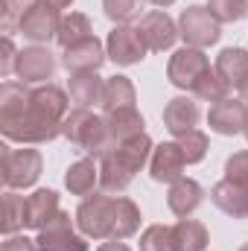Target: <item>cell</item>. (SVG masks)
I'll return each instance as SVG.
<instances>
[{
    "label": "cell",
    "mask_w": 248,
    "mask_h": 251,
    "mask_svg": "<svg viewBox=\"0 0 248 251\" xmlns=\"http://www.w3.org/2000/svg\"><path fill=\"white\" fill-rule=\"evenodd\" d=\"M38 3H44V6H50V9H56V12H62V9H67L73 0H38Z\"/></svg>",
    "instance_id": "cell-38"
},
{
    "label": "cell",
    "mask_w": 248,
    "mask_h": 251,
    "mask_svg": "<svg viewBox=\"0 0 248 251\" xmlns=\"http://www.w3.org/2000/svg\"><path fill=\"white\" fill-rule=\"evenodd\" d=\"M0 158H3L0 178H3L6 190L32 187L41 176V167H44V158H41L38 149H9V146H3Z\"/></svg>",
    "instance_id": "cell-5"
},
{
    "label": "cell",
    "mask_w": 248,
    "mask_h": 251,
    "mask_svg": "<svg viewBox=\"0 0 248 251\" xmlns=\"http://www.w3.org/2000/svg\"><path fill=\"white\" fill-rule=\"evenodd\" d=\"M62 134L70 140V146H76L79 152L91 155V158H102L114 140L108 134V126L102 114H94L91 108H73L62 123Z\"/></svg>",
    "instance_id": "cell-3"
},
{
    "label": "cell",
    "mask_w": 248,
    "mask_h": 251,
    "mask_svg": "<svg viewBox=\"0 0 248 251\" xmlns=\"http://www.w3.org/2000/svg\"><path fill=\"white\" fill-rule=\"evenodd\" d=\"M137 35H140V41L146 44V50H152V53H164V50H170V47L181 38L178 24H175L167 12H161V9L146 12V15L137 21Z\"/></svg>",
    "instance_id": "cell-8"
},
{
    "label": "cell",
    "mask_w": 248,
    "mask_h": 251,
    "mask_svg": "<svg viewBox=\"0 0 248 251\" xmlns=\"http://www.w3.org/2000/svg\"><path fill=\"white\" fill-rule=\"evenodd\" d=\"M59 26H62V12L44 6V3H35L18 24V32L35 44H47L59 35Z\"/></svg>",
    "instance_id": "cell-11"
},
{
    "label": "cell",
    "mask_w": 248,
    "mask_h": 251,
    "mask_svg": "<svg viewBox=\"0 0 248 251\" xmlns=\"http://www.w3.org/2000/svg\"><path fill=\"white\" fill-rule=\"evenodd\" d=\"M207 9L216 15L219 24H234L248 15V0H207Z\"/></svg>",
    "instance_id": "cell-32"
},
{
    "label": "cell",
    "mask_w": 248,
    "mask_h": 251,
    "mask_svg": "<svg viewBox=\"0 0 248 251\" xmlns=\"http://www.w3.org/2000/svg\"><path fill=\"white\" fill-rule=\"evenodd\" d=\"M210 201H213L222 213H228V216H234V219H246L248 216V184H237V181L225 178V181L213 184Z\"/></svg>",
    "instance_id": "cell-17"
},
{
    "label": "cell",
    "mask_w": 248,
    "mask_h": 251,
    "mask_svg": "<svg viewBox=\"0 0 248 251\" xmlns=\"http://www.w3.org/2000/svg\"><path fill=\"white\" fill-rule=\"evenodd\" d=\"M18 53H21V50H15V41H12V35H3V44H0V76H9V73H15Z\"/></svg>",
    "instance_id": "cell-35"
},
{
    "label": "cell",
    "mask_w": 248,
    "mask_h": 251,
    "mask_svg": "<svg viewBox=\"0 0 248 251\" xmlns=\"http://www.w3.org/2000/svg\"><path fill=\"white\" fill-rule=\"evenodd\" d=\"M59 193L56 190H35L32 196H26V228L41 231L50 225V219L59 213Z\"/></svg>",
    "instance_id": "cell-19"
},
{
    "label": "cell",
    "mask_w": 248,
    "mask_h": 251,
    "mask_svg": "<svg viewBox=\"0 0 248 251\" xmlns=\"http://www.w3.org/2000/svg\"><path fill=\"white\" fill-rule=\"evenodd\" d=\"M184 167L187 158L181 152L178 143H161L152 149V158H149V176L161 184H173L178 178H184Z\"/></svg>",
    "instance_id": "cell-15"
},
{
    "label": "cell",
    "mask_w": 248,
    "mask_h": 251,
    "mask_svg": "<svg viewBox=\"0 0 248 251\" xmlns=\"http://www.w3.org/2000/svg\"><path fill=\"white\" fill-rule=\"evenodd\" d=\"M105 59H108V50L102 47V41L97 35H91V38L67 47L62 56V64L67 73H97L105 64Z\"/></svg>",
    "instance_id": "cell-14"
},
{
    "label": "cell",
    "mask_w": 248,
    "mask_h": 251,
    "mask_svg": "<svg viewBox=\"0 0 248 251\" xmlns=\"http://www.w3.org/2000/svg\"><path fill=\"white\" fill-rule=\"evenodd\" d=\"M140 228V210L131 199L120 196V204H117V225H114V240H128L134 237Z\"/></svg>",
    "instance_id": "cell-28"
},
{
    "label": "cell",
    "mask_w": 248,
    "mask_h": 251,
    "mask_svg": "<svg viewBox=\"0 0 248 251\" xmlns=\"http://www.w3.org/2000/svg\"><path fill=\"white\" fill-rule=\"evenodd\" d=\"M243 134H246V140H248V120H246V128H243Z\"/></svg>",
    "instance_id": "cell-41"
},
{
    "label": "cell",
    "mask_w": 248,
    "mask_h": 251,
    "mask_svg": "<svg viewBox=\"0 0 248 251\" xmlns=\"http://www.w3.org/2000/svg\"><path fill=\"white\" fill-rule=\"evenodd\" d=\"M237 94H240V100H246L248 102V76L240 82V88H237Z\"/></svg>",
    "instance_id": "cell-39"
},
{
    "label": "cell",
    "mask_w": 248,
    "mask_h": 251,
    "mask_svg": "<svg viewBox=\"0 0 248 251\" xmlns=\"http://www.w3.org/2000/svg\"><path fill=\"white\" fill-rule=\"evenodd\" d=\"M117 204H120V196H108V193L85 196L82 204L76 207V225H79L82 237H88V240H114Z\"/></svg>",
    "instance_id": "cell-4"
},
{
    "label": "cell",
    "mask_w": 248,
    "mask_h": 251,
    "mask_svg": "<svg viewBox=\"0 0 248 251\" xmlns=\"http://www.w3.org/2000/svg\"><path fill=\"white\" fill-rule=\"evenodd\" d=\"M240 251H248V243H246V246H240Z\"/></svg>",
    "instance_id": "cell-42"
},
{
    "label": "cell",
    "mask_w": 248,
    "mask_h": 251,
    "mask_svg": "<svg viewBox=\"0 0 248 251\" xmlns=\"http://www.w3.org/2000/svg\"><path fill=\"white\" fill-rule=\"evenodd\" d=\"M0 251H38V246H35V240H26V237L12 234V237H6V243H3Z\"/></svg>",
    "instance_id": "cell-36"
},
{
    "label": "cell",
    "mask_w": 248,
    "mask_h": 251,
    "mask_svg": "<svg viewBox=\"0 0 248 251\" xmlns=\"http://www.w3.org/2000/svg\"><path fill=\"white\" fill-rule=\"evenodd\" d=\"M210 59L204 56V50L198 47H181L173 53V59L167 64V79L181 88V91H196V85L210 73Z\"/></svg>",
    "instance_id": "cell-7"
},
{
    "label": "cell",
    "mask_w": 248,
    "mask_h": 251,
    "mask_svg": "<svg viewBox=\"0 0 248 251\" xmlns=\"http://www.w3.org/2000/svg\"><path fill=\"white\" fill-rule=\"evenodd\" d=\"M173 240H175V251H204L207 249V228L196 219H178L173 225Z\"/></svg>",
    "instance_id": "cell-25"
},
{
    "label": "cell",
    "mask_w": 248,
    "mask_h": 251,
    "mask_svg": "<svg viewBox=\"0 0 248 251\" xmlns=\"http://www.w3.org/2000/svg\"><path fill=\"white\" fill-rule=\"evenodd\" d=\"M67 114H70V97L62 88L47 82L29 91L26 105L15 117L0 120V131L6 140L26 143V146L50 143L62 134V123Z\"/></svg>",
    "instance_id": "cell-1"
},
{
    "label": "cell",
    "mask_w": 248,
    "mask_h": 251,
    "mask_svg": "<svg viewBox=\"0 0 248 251\" xmlns=\"http://www.w3.org/2000/svg\"><path fill=\"white\" fill-rule=\"evenodd\" d=\"M216 73L225 79V85L231 91H237L240 82L248 76V53L240 47H225L216 59Z\"/></svg>",
    "instance_id": "cell-24"
},
{
    "label": "cell",
    "mask_w": 248,
    "mask_h": 251,
    "mask_svg": "<svg viewBox=\"0 0 248 251\" xmlns=\"http://www.w3.org/2000/svg\"><path fill=\"white\" fill-rule=\"evenodd\" d=\"M178 32L187 41V47H210L219 41L222 35V24L216 21V15L207 9V6H187L178 18Z\"/></svg>",
    "instance_id": "cell-6"
},
{
    "label": "cell",
    "mask_w": 248,
    "mask_h": 251,
    "mask_svg": "<svg viewBox=\"0 0 248 251\" xmlns=\"http://www.w3.org/2000/svg\"><path fill=\"white\" fill-rule=\"evenodd\" d=\"M105 50H108V59L114 64H120V67H131V64L143 62V56L149 53L146 44L137 35V26H128V24H117L108 32Z\"/></svg>",
    "instance_id": "cell-10"
},
{
    "label": "cell",
    "mask_w": 248,
    "mask_h": 251,
    "mask_svg": "<svg viewBox=\"0 0 248 251\" xmlns=\"http://www.w3.org/2000/svg\"><path fill=\"white\" fill-rule=\"evenodd\" d=\"M198 117H201L198 102L190 100V97H175V100H170L167 108H164V126H167V131H170L173 137H181L187 131H193L196 123H198Z\"/></svg>",
    "instance_id": "cell-18"
},
{
    "label": "cell",
    "mask_w": 248,
    "mask_h": 251,
    "mask_svg": "<svg viewBox=\"0 0 248 251\" xmlns=\"http://www.w3.org/2000/svg\"><path fill=\"white\" fill-rule=\"evenodd\" d=\"M102 9L114 24H128L140 15V0H102Z\"/></svg>",
    "instance_id": "cell-33"
},
{
    "label": "cell",
    "mask_w": 248,
    "mask_h": 251,
    "mask_svg": "<svg viewBox=\"0 0 248 251\" xmlns=\"http://www.w3.org/2000/svg\"><path fill=\"white\" fill-rule=\"evenodd\" d=\"M175 143L181 146V152H184L187 164H198V161H204V155H207V134L204 131H198V128H193V131H187L181 137H175Z\"/></svg>",
    "instance_id": "cell-31"
},
{
    "label": "cell",
    "mask_w": 248,
    "mask_h": 251,
    "mask_svg": "<svg viewBox=\"0 0 248 251\" xmlns=\"http://www.w3.org/2000/svg\"><path fill=\"white\" fill-rule=\"evenodd\" d=\"M196 100H201V102H222V100H228L231 97V88L225 85V79L216 73V67L196 85Z\"/></svg>",
    "instance_id": "cell-29"
},
{
    "label": "cell",
    "mask_w": 248,
    "mask_h": 251,
    "mask_svg": "<svg viewBox=\"0 0 248 251\" xmlns=\"http://www.w3.org/2000/svg\"><path fill=\"white\" fill-rule=\"evenodd\" d=\"M140 251H175L173 228L170 225H149L140 234Z\"/></svg>",
    "instance_id": "cell-30"
},
{
    "label": "cell",
    "mask_w": 248,
    "mask_h": 251,
    "mask_svg": "<svg viewBox=\"0 0 248 251\" xmlns=\"http://www.w3.org/2000/svg\"><path fill=\"white\" fill-rule=\"evenodd\" d=\"M248 120V108L246 100L240 97H228L222 102H213L210 111H207V123L216 134H225V137H234V134H243Z\"/></svg>",
    "instance_id": "cell-13"
},
{
    "label": "cell",
    "mask_w": 248,
    "mask_h": 251,
    "mask_svg": "<svg viewBox=\"0 0 248 251\" xmlns=\"http://www.w3.org/2000/svg\"><path fill=\"white\" fill-rule=\"evenodd\" d=\"M152 137L143 131L137 137H128L123 143H114L102 158H99V187L105 193H123L134 176L146 167V161L152 158Z\"/></svg>",
    "instance_id": "cell-2"
},
{
    "label": "cell",
    "mask_w": 248,
    "mask_h": 251,
    "mask_svg": "<svg viewBox=\"0 0 248 251\" xmlns=\"http://www.w3.org/2000/svg\"><path fill=\"white\" fill-rule=\"evenodd\" d=\"M201 201H204V187H201L198 181H193V178H178V181L170 184L167 204H170V210H173L178 219L193 216V213L201 207Z\"/></svg>",
    "instance_id": "cell-16"
},
{
    "label": "cell",
    "mask_w": 248,
    "mask_h": 251,
    "mask_svg": "<svg viewBox=\"0 0 248 251\" xmlns=\"http://www.w3.org/2000/svg\"><path fill=\"white\" fill-rule=\"evenodd\" d=\"M15 73L26 85H47L56 73V59L47 47H24L18 53Z\"/></svg>",
    "instance_id": "cell-12"
},
{
    "label": "cell",
    "mask_w": 248,
    "mask_h": 251,
    "mask_svg": "<svg viewBox=\"0 0 248 251\" xmlns=\"http://www.w3.org/2000/svg\"><path fill=\"white\" fill-rule=\"evenodd\" d=\"M225 178L237 181V184H248V149L237 152L225 161Z\"/></svg>",
    "instance_id": "cell-34"
},
{
    "label": "cell",
    "mask_w": 248,
    "mask_h": 251,
    "mask_svg": "<svg viewBox=\"0 0 248 251\" xmlns=\"http://www.w3.org/2000/svg\"><path fill=\"white\" fill-rule=\"evenodd\" d=\"M97 184H99V167L94 164V158H79L76 164H70L64 176V187L73 196H91Z\"/></svg>",
    "instance_id": "cell-23"
},
{
    "label": "cell",
    "mask_w": 248,
    "mask_h": 251,
    "mask_svg": "<svg viewBox=\"0 0 248 251\" xmlns=\"http://www.w3.org/2000/svg\"><path fill=\"white\" fill-rule=\"evenodd\" d=\"M149 3H152V6H164V9H167V6H173L175 0H149Z\"/></svg>",
    "instance_id": "cell-40"
},
{
    "label": "cell",
    "mask_w": 248,
    "mask_h": 251,
    "mask_svg": "<svg viewBox=\"0 0 248 251\" xmlns=\"http://www.w3.org/2000/svg\"><path fill=\"white\" fill-rule=\"evenodd\" d=\"M102 88H105V82L97 73H70V82H67V91H70V100L76 102V108L97 105L102 100Z\"/></svg>",
    "instance_id": "cell-21"
},
{
    "label": "cell",
    "mask_w": 248,
    "mask_h": 251,
    "mask_svg": "<svg viewBox=\"0 0 248 251\" xmlns=\"http://www.w3.org/2000/svg\"><path fill=\"white\" fill-rule=\"evenodd\" d=\"M105 117V126H108V134L114 143H123L128 137H137L143 134V114L137 108H117V111H108L102 114Z\"/></svg>",
    "instance_id": "cell-22"
},
{
    "label": "cell",
    "mask_w": 248,
    "mask_h": 251,
    "mask_svg": "<svg viewBox=\"0 0 248 251\" xmlns=\"http://www.w3.org/2000/svg\"><path fill=\"white\" fill-rule=\"evenodd\" d=\"M91 32H94V29H91V18L82 15V12H70V15L62 18V26H59L56 41H59L62 50H67V47H73V44L91 38Z\"/></svg>",
    "instance_id": "cell-26"
},
{
    "label": "cell",
    "mask_w": 248,
    "mask_h": 251,
    "mask_svg": "<svg viewBox=\"0 0 248 251\" xmlns=\"http://www.w3.org/2000/svg\"><path fill=\"white\" fill-rule=\"evenodd\" d=\"M134 102H137V91H134V85H131L128 76H111V79H105L102 100H99L102 114L117 111V108H134Z\"/></svg>",
    "instance_id": "cell-20"
},
{
    "label": "cell",
    "mask_w": 248,
    "mask_h": 251,
    "mask_svg": "<svg viewBox=\"0 0 248 251\" xmlns=\"http://www.w3.org/2000/svg\"><path fill=\"white\" fill-rule=\"evenodd\" d=\"M38 251H88V240L73 231V219L67 210H59L47 228L38 231L35 237Z\"/></svg>",
    "instance_id": "cell-9"
},
{
    "label": "cell",
    "mask_w": 248,
    "mask_h": 251,
    "mask_svg": "<svg viewBox=\"0 0 248 251\" xmlns=\"http://www.w3.org/2000/svg\"><path fill=\"white\" fill-rule=\"evenodd\" d=\"M97 251H131V249L125 246L123 240H111V243H102Z\"/></svg>",
    "instance_id": "cell-37"
},
{
    "label": "cell",
    "mask_w": 248,
    "mask_h": 251,
    "mask_svg": "<svg viewBox=\"0 0 248 251\" xmlns=\"http://www.w3.org/2000/svg\"><path fill=\"white\" fill-rule=\"evenodd\" d=\"M21 228H26V199L15 190H6L3 196V234L12 237Z\"/></svg>",
    "instance_id": "cell-27"
}]
</instances>
